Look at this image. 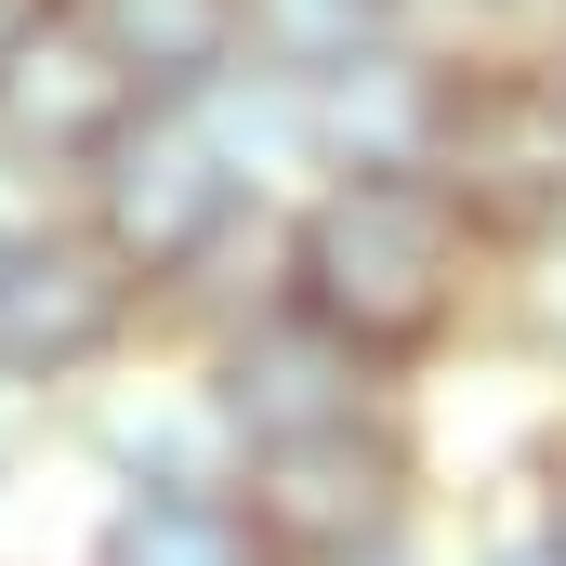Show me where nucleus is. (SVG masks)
<instances>
[{
  "instance_id": "nucleus-4",
  "label": "nucleus",
  "mask_w": 566,
  "mask_h": 566,
  "mask_svg": "<svg viewBox=\"0 0 566 566\" xmlns=\"http://www.w3.org/2000/svg\"><path fill=\"white\" fill-rule=\"evenodd\" d=\"M434 185L461 198V224L527 264L541 238H566V106L541 80V53H488L448 80V133H434Z\"/></svg>"
},
{
  "instance_id": "nucleus-12",
  "label": "nucleus",
  "mask_w": 566,
  "mask_h": 566,
  "mask_svg": "<svg viewBox=\"0 0 566 566\" xmlns=\"http://www.w3.org/2000/svg\"><path fill=\"white\" fill-rule=\"evenodd\" d=\"M501 343L566 382V238H541L527 264H501Z\"/></svg>"
},
{
  "instance_id": "nucleus-9",
  "label": "nucleus",
  "mask_w": 566,
  "mask_h": 566,
  "mask_svg": "<svg viewBox=\"0 0 566 566\" xmlns=\"http://www.w3.org/2000/svg\"><path fill=\"white\" fill-rule=\"evenodd\" d=\"M66 27L133 80L145 106H198L211 80H238V0H66Z\"/></svg>"
},
{
  "instance_id": "nucleus-10",
  "label": "nucleus",
  "mask_w": 566,
  "mask_h": 566,
  "mask_svg": "<svg viewBox=\"0 0 566 566\" xmlns=\"http://www.w3.org/2000/svg\"><path fill=\"white\" fill-rule=\"evenodd\" d=\"M80 566H277L238 488H93Z\"/></svg>"
},
{
  "instance_id": "nucleus-18",
  "label": "nucleus",
  "mask_w": 566,
  "mask_h": 566,
  "mask_svg": "<svg viewBox=\"0 0 566 566\" xmlns=\"http://www.w3.org/2000/svg\"><path fill=\"white\" fill-rule=\"evenodd\" d=\"M541 80H554V106H566V27H554V40H541Z\"/></svg>"
},
{
  "instance_id": "nucleus-2",
  "label": "nucleus",
  "mask_w": 566,
  "mask_h": 566,
  "mask_svg": "<svg viewBox=\"0 0 566 566\" xmlns=\"http://www.w3.org/2000/svg\"><path fill=\"white\" fill-rule=\"evenodd\" d=\"M133 356H158V303L133 290V264L53 185H13L0 198V409L66 422Z\"/></svg>"
},
{
  "instance_id": "nucleus-8",
  "label": "nucleus",
  "mask_w": 566,
  "mask_h": 566,
  "mask_svg": "<svg viewBox=\"0 0 566 566\" xmlns=\"http://www.w3.org/2000/svg\"><path fill=\"white\" fill-rule=\"evenodd\" d=\"M448 80H461V53H434V40H382L343 80H316L303 93L316 106V171H434Z\"/></svg>"
},
{
  "instance_id": "nucleus-3",
  "label": "nucleus",
  "mask_w": 566,
  "mask_h": 566,
  "mask_svg": "<svg viewBox=\"0 0 566 566\" xmlns=\"http://www.w3.org/2000/svg\"><path fill=\"white\" fill-rule=\"evenodd\" d=\"M238 501H251V527L277 541V566L343 554V541H382V527H422L434 514V409L396 396V409H369V422H343V434L264 448V461L238 474Z\"/></svg>"
},
{
  "instance_id": "nucleus-5",
  "label": "nucleus",
  "mask_w": 566,
  "mask_h": 566,
  "mask_svg": "<svg viewBox=\"0 0 566 566\" xmlns=\"http://www.w3.org/2000/svg\"><path fill=\"white\" fill-rule=\"evenodd\" d=\"M198 356V382H211V409H224V434H238V474L264 461V448H303V434H343L369 422V409H396L409 382H382L356 343H329L303 303H251V316H224V329H198L185 343Z\"/></svg>"
},
{
  "instance_id": "nucleus-1",
  "label": "nucleus",
  "mask_w": 566,
  "mask_h": 566,
  "mask_svg": "<svg viewBox=\"0 0 566 566\" xmlns=\"http://www.w3.org/2000/svg\"><path fill=\"white\" fill-rule=\"evenodd\" d=\"M277 303L356 343L382 382L434 396L448 356L501 343V251L434 171H316L277 211Z\"/></svg>"
},
{
  "instance_id": "nucleus-14",
  "label": "nucleus",
  "mask_w": 566,
  "mask_h": 566,
  "mask_svg": "<svg viewBox=\"0 0 566 566\" xmlns=\"http://www.w3.org/2000/svg\"><path fill=\"white\" fill-rule=\"evenodd\" d=\"M514 514H527V527H541V541L566 554V422L527 448V488H514Z\"/></svg>"
},
{
  "instance_id": "nucleus-16",
  "label": "nucleus",
  "mask_w": 566,
  "mask_h": 566,
  "mask_svg": "<svg viewBox=\"0 0 566 566\" xmlns=\"http://www.w3.org/2000/svg\"><path fill=\"white\" fill-rule=\"evenodd\" d=\"M53 27H66V0H0V80H13V66L53 40Z\"/></svg>"
},
{
  "instance_id": "nucleus-17",
  "label": "nucleus",
  "mask_w": 566,
  "mask_h": 566,
  "mask_svg": "<svg viewBox=\"0 0 566 566\" xmlns=\"http://www.w3.org/2000/svg\"><path fill=\"white\" fill-rule=\"evenodd\" d=\"M53 422H27V409H0V501H13V474H27V448H40Z\"/></svg>"
},
{
  "instance_id": "nucleus-13",
  "label": "nucleus",
  "mask_w": 566,
  "mask_h": 566,
  "mask_svg": "<svg viewBox=\"0 0 566 566\" xmlns=\"http://www.w3.org/2000/svg\"><path fill=\"white\" fill-rule=\"evenodd\" d=\"M303 566H461V541H448V527H382V541H343V554H303Z\"/></svg>"
},
{
  "instance_id": "nucleus-6",
  "label": "nucleus",
  "mask_w": 566,
  "mask_h": 566,
  "mask_svg": "<svg viewBox=\"0 0 566 566\" xmlns=\"http://www.w3.org/2000/svg\"><path fill=\"white\" fill-rule=\"evenodd\" d=\"M66 448L93 461V488H238V434H224L185 343H158L119 382H93L66 409Z\"/></svg>"
},
{
  "instance_id": "nucleus-15",
  "label": "nucleus",
  "mask_w": 566,
  "mask_h": 566,
  "mask_svg": "<svg viewBox=\"0 0 566 566\" xmlns=\"http://www.w3.org/2000/svg\"><path fill=\"white\" fill-rule=\"evenodd\" d=\"M461 566H566V554L527 527V514H501V527H474V541H461Z\"/></svg>"
},
{
  "instance_id": "nucleus-11",
  "label": "nucleus",
  "mask_w": 566,
  "mask_h": 566,
  "mask_svg": "<svg viewBox=\"0 0 566 566\" xmlns=\"http://www.w3.org/2000/svg\"><path fill=\"white\" fill-rule=\"evenodd\" d=\"M382 40H422L409 27V0H238V53L264 66V80H343L356 53H382Z\"/></svg>"
},
{
  "instance_id": "nucleus-7",
  "label": "nucleus",
  "mask_w": 566,
  "mask_h": 566,
  "mask_svg": "<svg viewBox=\"0 0 566 566\" xmlns=\"http://www.w3.org/2000/svg\"><path fill=\"white\" fill-rule=\"evenodd\" d=\"M133 106H145L133 80H119V66L80 40V27H53V40H40L13 80H0V171L66 198V185H80V171L119 145V119H133Z\"/></svg>"
},
{
  "instance_id": "nucleus-19",
  "label": "nucleus",
  "mask_w": 566,
  "mask_h": 566,
  "mask_svg": "<svg viewBox=\"0 0 566 566\" xmlns=\"http://www.w3.org/2000/svg\"><path fill=\"white\" fill-rule=\"evenodd\" d=\"M0 185H13V171H0Z\"/></svg>"
}]
</instances>
